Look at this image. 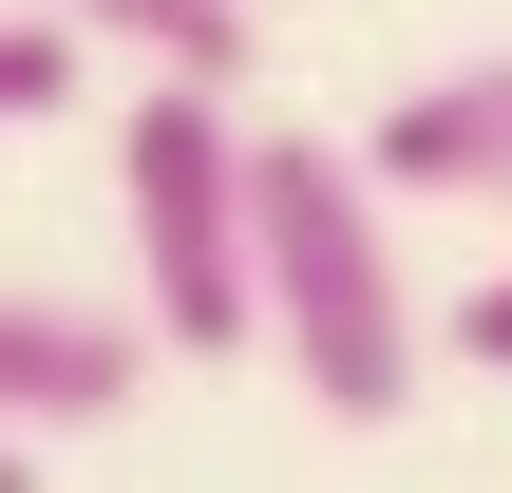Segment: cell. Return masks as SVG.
I'll return each mask as SVG.
<instances>
[{
  "label": "cell",
  "instance_id": "4",
  "mask_svg": "<svg viewBox=\"0 0 512 493\" xmlns=\"http://www.w3.org/2000/svg\"><path fill=\"white\" fill-rule=\"evenodd\" d=\"M361 171H380V190H494V209H512V57L418 76V95L361 133Z\"/></svg>",
  "mask_w": 512,
  "mask_h": 493
},
{
  "label": "cell",
  "instance_id": "6",
  "mask_svg": "<svg viewBox=\"0 0 512 493\" xmlns=\"http://www.w3.org/2000/svg\"><path fill=\"white\" fill-rule=\"evenodd\" d=\"M57 95H76V19L38 0V19H0V133H38Z\"/></svg>",
  "mask_w": 512,
  "mask_h": 493
},
{
  "label": "cell",
  "instance_id": "7",
  "mask_svg": "<svg viewBox=\"0 0 512 493\" xmlns=\"http://www.w3.org/2000/svg\"><path fill=\"white\" fill-rule=\"evenodd\" d=\"M456 361H494V380H512V266L475 285V304H456Z\"/></svg>",
  "mask_w": 512,
  "mask_h": 493
},
{
  "label": "cell",
  "instance_id": "3",
  "mask_svg": "<svg viewBox=\"0 0 512 493\" xmlns=\"http://www.w3.org/2000/svg\"><path fill=\"white\" fill-rule=\"evenodd\" d=\"M133 380H152V323H95V304H19L0 285V437H95Z\"/></svg>",
  "mask_w": 512,
  "mask_h": 493
},
{
  "label": "cell",
  "instance_id": "2",
  "mask_svg": "<svg viewBox=\"0 0 512 493\" xmlns=\"http://www.w3.org/2000/svg\"><path fill=\"white\" fill-rule=\"evenodd\" d=\"M114 209H133V285L171 361H247L266 342V247H247V95L152 76L114 133Z\"/></svg>",
  "mask_w": 512,
  "mask_h": 493
},
{
  "label": "cell",
  "instance_id": "1",
  "mask_svg": "<svg viewBox=\"0 0 512 493\" xmlns=\"http://www.w3.org/2000/svg\"><path fill=\"white\" fill-rule=\"evenodd\" d=\"M247 247H266V342H285V380L380 437V418L418 399V342H437L418 285H399L380 171L323 152V133H247Z\"/></svg>",
  "mask_w": 512,
  "mask_h": 493
},
{
  "label": "cell",
  "instance_id": "5",
  "mask_svg": "<svg viewBox=\"0 0 512 493\" xmlns=\"http://www.w3.org/2000/svg\"><path fill=\"white\" fill-rule=\"evenodd\" d=\"M57 19L76 38H133L152 76H209V95H247V38H266L247 0H57Z\"/></svg>",
  "mask_w": 512,
  "mask_h": 493
},
{
  "label": "cell",
  "instance_id": "8",
  "mask_svg": "<svg viewBox=\"0 0 512 493\" xmlns=\"http://www.w3.org/2000/svg\"><path fill=\"white\" fill-rule=\"evenodd\" d=\"M0 493H38V475H19V437H0Z\"/></svg>",
  "mask_w": 512,
  "mask_h": 493
}]
</instances>
